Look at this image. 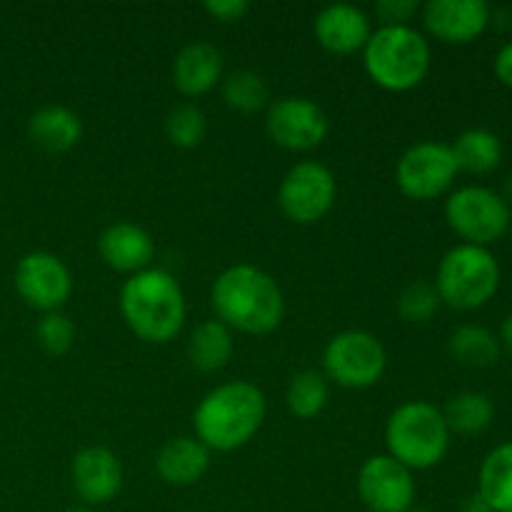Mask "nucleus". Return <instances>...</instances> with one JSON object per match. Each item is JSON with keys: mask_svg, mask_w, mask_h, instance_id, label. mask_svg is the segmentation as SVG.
<instances>
[{"mask_svg": "<svg viewBox=\"0 0 512 512\" xmlns=\"http://www.w3.org/2000/svg\"><path fill=\"white\" fill-rule=\"evenodd\" d=\"M478 495L493 512H512V443L498 445L483 460Z\"/></svg>", "mask_w": 512, "mask_h": 512, "instance_id": "5701e85b", "label": "nucleus"}, {"mask_svg": "<svg viewBox=\"0 0 512 512\" xmlns=\"http://www.w3.org/2000/svg\"><path fill=\"white\" fill-rule=\"evenodd\" d=\"M500 338L483 325H460L448 340V350L465 368H490L500 358Z\"/></svg>", "mask_w": 512, "mask_h": 512, "instance_id": "b1692460", "label": "nucleus"}, {"mask_svg": "<svg viewBox=\"0 0 512 512\" xmlns=\"http://www.w3.org/2000/svg\"><path fill=\"white\" fill-rule=\"evenodd\" d=\"M98 250L108 268L128 275L148 270L155 258V243L148 230L135 223H128V220L108 225L100 233Z\"/></svg>", "mask_w": 512, "mask_h": 512, "instance_id": "f3484780", "label": "nucleus"}, {"mask_svg": "<svg viewBox=\"0 0 512 512\" xmlns=\"http://www.w3.org/2000/svg\"><path fill=\"white\" fill-rule=\"evenodd\" d=\"M28 138L45 153H65L83 138V123L65 105H43L28 120Z\"/></svg>", "mask_w": 512, "mask_h": 512, "instance_id": "aec40b11", "label": "nucleus"}, {"mask_svg": "<svg viewBox=\"0 0 512 512\" xmlns=\"http://www.w3.org/2000/svg\"><path fill=\"white\" fill-rule=\"evenodd\" d=\"M493 68H495V75H498L500 83L510 85V88H512V40H510V43H505L503 48L498 50Z\"/></svg>", "mask_w": 512, "mask_h": 512, "instance_id": "473e14b6", "label": "nucleus"}, {"mask_svg": "<svg viewBox=\"0 0 512 512\" xmlns=\"http://www.w3.org/2000/svg\"><path fill=\"white\" fill-rule=\"evenodd\" d=\"M120 313L145 343H168L185 323V295L175 275L148 268L130 275L120 290Z\"/></svg>", "mask_w": 512, "mask_h": 512, "instance_id": "7ed1b4c3", "label": "nucleus"}, {"mask_svg": "<svg viewBox=\"0 0 512 512\" xmlns=\"http://www.w3.org/2000/svg\"><path fill=\"white\" fill-rule=\"evenodd\" d=\"M388 365L383 343L368 330H343L325 345V378L348 390H365L380 383Z\"/></svg>", "mask_w": 512, "mask_h": 512, "instance_id": "6e6552de", "label": "nucleus"}, {"mask_svg": "<svg viewBox=\"0 0 512 512\" xmlns=\"http://www.w3.org/2000/svg\"><path fill=\"white\" fill-rule=\"evenodd\" d=\"M365 73L378 88L408 93L430 73V45L413 25H380L363 48Z\"/></svg>", "mask_w": 512, "mask_h": 512, "instance_id": "20e7f679", "label": "nucleus"}, {"mask_svg": "<svg viewBox=\"0 0 512 512\" xmlns=\"http://www.w3.org/2000/svg\"><path fill=\"white\" fill-rule=\"evenodd\" d=\"M338 195L335 175L318 160L295 163L278 188V205L288 220L313 225L330 213Z\"/></svg>", "mask_w": 512, "mask_h": 512, "instance_id": "1a4fd4ad", "label": "nucleus"}, {"mask_svg": "<svg viewBox=\"0 0 512 512\" xmlns=\"http://www.w3.org/2000/svg\"><path fill=\"white\" fill-rule=\"evenodd\" d=\"M15 290L30 308L55 313L73 293V275L58 255L35 250L15 265Z\"/></svg>", "mask_w": 512, "mask_h": 512, "instance_id": "f8f14e48", "label": "nucleus"}, {"mask_svg": "<svg viewBox=\"0 0 512 512\" xmlns=\"http://www.w3.org/2000/svg\"><path fill=\"white\" fill-rule=\"evenodd\" d=\"M330 388L328 378L315 370H300L290 378L288 390H285V405L290 413L300 420H310L323 413L328 405Z\"/></svg>", "mask_w": 512, "mask_h": 512, "instance_id": "a878e982", "label": "nucleus"}, {"mask_svg": "<svg viewBox=\"0 0 512 512\" xmlns=\"http://www.w3.org/2000/svg\"><path fill=\"white\" fill-rule=\"evenodd\" d=\"M358 495L370 512H408L415 503V480L405 465L373 455L358 473Z\"/></svg>", "mask_w": 512, "mask_h": 512, "instance_id": "ddd939ff", "label": "nucleus"}, {"mask_svg": "<svg viewBox=\"0 0 512 512\" xmlns=\"http://www.w3.org/2000/svg\"><path fill=\"white\" fill-rule=\"evenodd\" d=\"M460 512H493V510H490V505L485 503L478 493H475V495H470V498L463 500V508H460Z\"/></svg>", "mask_w": 512, "mask_h": 512, "instance_id": "72a5a7b5", "label": "nucleus"}, {"mask_svg": "<svg viewBox=\"0 0 512 512\" xmlns=\"http://www.w3.org/2000/svg\"><path fill=\"white\" fill-rule=\"evenodd\" d=\"M455 155L458 170L465 173L485 175L493 173L503 160V140L488 128H470L458 135L453 145H450Z\"/></svg>", "mask_w": 512, "mask_h": 512, "instance_id": "4be33fe9", "label": "nucleus"}, {"mask_svg": "<svg viewBox=\"0 0 512 512\" xmlns=\"http://www.w3.org/2000/svg\"><path fill=\"white\" fill-rule=\"evenodd\" d=\"M388 455L413 470L435 468L450 448V430L443 410L425 400H410L393 410L385 425Z\"/></svg>", "mask_w": 512, "mask_h": 512, "instance_id": "39448f33", "label": "nucleus"}, {"mask_svg": "<svg viewBox=\"0 0 512 512\" xmlns=\"http://www.w3.org/2000/svg\"><path fill=\"white\" fill-rule=\"evenodd\" d=\"M265 395L248 380H230L210 390L193 413L195 438L215 453H233L258 435Z\"/></svg>", "mask_w": 512, "mask_h": 512, "instance_id": "f03ea898", "label": "nucleus"}, {"mask_svg": "<svg viewBox=\"0 0 512 512\" xmlns=\"http://www.w3.org/2000/svg\"><path fill=\"white\" fill-rule=\"evenodd\" d=\"M215 315L230 330L268 335L283 323L285 300L273 275L250 263L230 265L210 290Z\"/></svg>", "mask_w": 512, "mask_h": 512, "instance_id": "f257e3e1", "label": "nucleus"}, {"mask_svg": "<svg viewBox=\"0 0 512 512\" xmlns=\"http://www.w3.org/2000/svg\"><path fill=\"white\" fill-rule=\"evenodd\" d=\"M223 78V55L213 43L195 40L188 43L173 63V83L185 98L210 93Z\"/></svg>", "mask_w": 512, "mask_h": 512, "instance_id": "a211bd4d", "label": "nucleus"}, {"mask_svg": "<svg viewBox=\"0 0 512 512\" xmlns=\"http://www.w3.org/2000/svg\"><path fill=\"white\" fill-rule=\"evenodd\" d=\"M433 285L440 303L455 310H478L498 293L500 265L488 248L455 245L440 260Z\"/></svg>", "mask_w": 512, "mask_h": 512, "instance_id": "423d86ee", "label": "nucleus"}, {"mask_svg": "<svg viewBox=\"0 0 512 512\" xmlns=\"http://www.w3.org/2000/svg\"><path fill=\"white\" fill-rule=\"evenodd\" d=\"M418 8L415 0H380L375 3V15L383 25H410L408 20L418 13Z\"/></svg>", "mask_w": 512, "mask_h": 512, "instance_id": "7c9ffc66", "label": "nucleus"}, {"mask_svg": "<svg viewBox=\"0 0 512 512\" xmlns=\"http://www.w3.org/2000/svg\"><path fill=\"white\" fill-rule=\"evenodd\" d=\"M233 333L220 320H205L188 340V360L200 373H218L233 358Z\"/></svg>", "mask_w": 512, "mask_h": 512, "instance_id": "412c9836", "label": "nucleus"}, {"mask_svg": "<svg viewBox=\"0 0 512 512\" xmlns=\"http://www.w3.org/2000/svg\"><path fill=\"white\" fill-rule=\"evenodd\" d=\"M490 5L485 0H430L423 5V23L430 35L443 43H473L490 25Z\"/></svg>", "mask_w": 512, "mask_h": 512, "instance_id": "4468645a", "label": "nucleus"}, {"mask_svg": "<svg viewBox=\"0 0 512 512\" xmlns=\"http://www.w3.org/2000/svg\"><path fill=\"white\" fill-rule=\"evenodd\" d=\"M265 130L275 145L293 153L313 150L328 138V115L315 100L288 95L268 105Z\"/></svg>", "mask_w": 512, "mask_h": 512, "instance_id": "9b49d317", "label": "nucleus"}, {"mask_svg": "<svg viewBox=\"0 0 512 512\" xmlns=\"http://www.w3.org/2000/svg\"><path fill=\"white\" fill-rule=\"evenodd\" d=\"M445 220L470 245L488 248L510 230V205L483 185H465L445 200Z\"/></svg>", "mask_w": 512, "mask_h": 512, "instance_id": "0eeeda50", "label": "nucleus"}, {"mask_svg": "<svg viewBox=\"0 0 512 512\" xmlns=\"http://www.w3.org/2000/svg\"><path fill=\"white\" fill-rule=\"evenodd\" d=\"M70 480L78 498L88 505L110 503L123 488V468L113 450L103 445L80 450L70 465Z\"/></svg>", "mask_w": 512, "mask_h": 512, "instance_id": "2eb2a0df", "label": "nucleus"}, {"mask_svg": "<svg viewBox=\"0 0 512 512\" xmlns=\"http://www.w3.org/2000/svg\"><path fill=\"white\" fill-rule=\"evenodd\" d=\"M223 98L228 108L238 110V113H258L268 105V85L253 70H235L225 78L223 83Z\"/></svg>", "mask_w": 512, "mask_h": 512, "instance_id": "bb28decb", "label": "nucleus"}, {"mask_svg": "<svg viewBox=\"0 0 512 512\" xmlns=\"http://www.w3.org/2000/svg\"><path fill=\"white\" fill-rule=\"evenodd\" d=\"M35 338H38L40 348L50 355H65L73 348L75 340V325L70 323L68 315L63 313H45L43 320L35 328Z\"/></svg>", "mask_w": 512, "mask_h": 512, "instance_id": "c756f323", "label": "nucleus"}, {"mask_svg": "<svg viewBox=\"0 0 512 512\" xmlns=\"http://www.w3.org/2000/svg\"><path fill=\"white\" fill-rule=\"evenodd\" d=\"M458 163L450 145L423 140L400 155L395 168V183L410 200H435L450 190L458 178Z\"/></svg>", "mask_w": 512, "mask_h": 512, "instance_id": "9d476101", "label": "nucleus"}, {"mask_svg": "<svg viewBox=\"0 0 512 512\" xmlns=\"http://www.w3.org/2000/svg\"><path fill=\"white\" fill-rule=\"evenodd\" d=\"M208 133V120L195 103H180L165 118V135L175 148H198Z\"/></svg>", "mask_w": 512, "mask_h": 512, "instance_id": "cd10ccee", "label": "nucleus"}, {"mask_svg": "<svg viewBox=\"0 0 512 512\" xmlns=\"http://www.w3.org/2000/svg\"><path fill=\"white\" fill-rule=\"evenodd\" d=\"M510 243H512V223H510Z\"/></svg>", "mask_w": 512, "mask_h": 512, "instance_id": "58836bf2", "label": "nucleus"}, {"mask_svg": "<svg viewBox=\"0 0 512 512\" xmlns=\"http://www.w3.org/2000/svg\"><path fill=\"white\" fill-rule=\"evenodd\" d=\"M440 295L433 283L425 280H415V283L405 285L398 295V313L405 323H428L440 308Z\"/></svg>", "mask_w": 512, "mask_h": 512, "instance_id": "c85d7f7f", "label": "nucleus"}, {"mask_svg": "<svg viewBox=\"0 0 512 512\" xmlns=\"http://www.w3.org/2000/svg\"><path fill=\"white\" fill-rule=\"evenodd\" d=\"M315 40L333 55H353L365 48L370 38V20L360 8L348 3L325 5L315 15Z\"/></svg>", "mask_w": 512, "mask_h": 512, "instance_id": "dca6fc26", "label": "nucleus"}, {"mask_svg": "<svg viewBox=\"0 0 512 512\" xmlns=\"http://www.w3.org/2000/svg\"><path fill=\"white\" fill-rule=\"evenodd\" d=\"M500 345H505V348H508V353L512 355V313L505 318L503 330H500Z\"/></svg>", "mask_w": 512, "mask_h": 512, "instance_id": "f704fd0d", "label": "nucleus"}, {"mask_svg": "<svg viewBox=\"0 0 512 512\" xmlns=\"http://www.w3.org/2000/svg\"><path fill=\"white\" fill-rule=\"evenodd\" d=\"M63 512H90L88 508H68V510H63Z\"/></svg>", "mask_w": 512, "mask_h": 512, "instance_id": "e433bc0d", "label": "nucleus"}, {"mask_svg": "<svg viewBox=\"0 0 512 512\" xmlns=\"http://www.w3.org/2000/svg\"><path fill=\"white\" fill-rule=\"evenodd\" d=\"M208 465L210 450L198 438H188V435L168 440L155 458L158 475L175 488H188L198 483L208 473Z\"/></svg>", "mask_w": 512, "mask_h": 512, "instance_id": "6ab92c4d", "label": "nucleus"}, {"mask_svg": "<svg viewBox=\"0 0 512 512\" xmlns=\"http://www.w3.org/2000/svg\"><path fill=\"white\" fill-rule=\"evenodd\" d=\"M443 418L448 423L450 433L460 435H475L490 428L495 418L493 400L485 393H475V390H465V393L453 395L443 410Z\"/></svg>", "mask_w": 512, "mask_h": 512, "instance_id": "393cba45", "label": "nucleus"}, {"mask_svg": "<svg viewBox=\"0 0 512 512\" xmlns=\"http://www.w3.org/2000/svg\"><path fill=\"white\" fill-rule=\"evenodd\" d=\"M408 512H433V510H428V508H410Z\"/></svg>", "mask_w": 512, "mask_h": 512, "instance_id": "4c0bfd02", "label": "nucleus"}, {"mask_svg": "<svg viewBox=\"0 0 512 512\" xmlns=\"http://www.w3.org/2000/svg\"><path fill=\"white\" fill-rule=\"evenodd\" d=\"M500 195H503V200H505V203H512V173L508 175V178H505V183H503V193H500Z\"/></svg>", "mask_w": 512, "mask_h": 512, "instance_id": "c9c22d12", "label": "nucleus"}, {"mask_svg": "<svg viewBox=\"0 0 512 512\" xmlns=\"http://www.w3.org/2000/svg\"><path fill=\"white\" fill-rule=\"evenodd\" d=\"M205 13L220 23H238L250 13V5L248 0H208Z\"/></svg>", "mask_w": 512, "mask_h": 512, "instance_id": "2f4dec72", "label": "nucleus"}]
</instances>
